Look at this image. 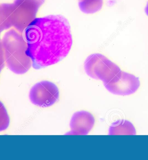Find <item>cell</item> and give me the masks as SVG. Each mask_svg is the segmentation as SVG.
I'll use <instances>...</instances> for the list:
<instances>
[{
	"label": "cell",
	"instance_id": "obj_13",
	"mask_svg": "<svg viewBox=\"0 0 148 160\" xmlns=\"http://www.w3.org/2000/svg\"><path fill=\"white\" fill-rule=\"evenodd\" d=\"M145 12L147 14V15L148 16V2L147 4H146V7L145 8Z\"/></svg>",
	"mask_w": 148,
	"mask_h": 160
},
{
	"label": "cell",
	"instance_id": "obj_10",
	"mask_svg": "<svg viewBox=\"0 0 148 160\" xmlns=\"http://www.w3.org/2000/svg\"><path fill=\"white\" fill-rule=\"evenodd\" d=\"M78 4L83 13L92 14L101 10L103 5V0H80Z\"/></svg>",
	"mask_w": 148,
	"mask_h": 160
},
{
	"label": "cell",
	"instance_id": "obj_5",
	"mask_svg": "<svg viewBox=\"0 0 148 160\" xmlns=\"http://www.w3.org/2000/svg\"><path fill=\"white\" fill-rule=\"evenodd\" d=\"M29 97L31 102L36 106L49 107L59 100L60 92L53 83L43 81L37 83L32 87Z\"/></svg>",
	"mask_w": 148,
	"mask_h": 160
},
{
	"label": "cell",
	"instance_id": "obj_3",
	"mask_svg": "<svg viewBox=\"0 0 148 160\" xmlns=\"http://www.w3.org/2000/svg\"><path fill=\"white\" fill-rule=\"evenodd\" d=\"M84 68L87 75L93 79L108 83L121 72L115 63L103 54H93L87 58L84 63Z\"/></svg>",
	"mask_w": 148,
	"mask_h": 160
},
{
	"label": "cell",
	"instance_id": "obj_6",
	"mask_svg": "<svg viewBox=\"0 0 148 160\" xmlns=\"http://www.w3.org/2000/svg\"><path fill=\"white\" fill-rule=\"evenodd\" d=\"M140 85V79L137 77L122 71L115 78L104 86L111 93L129 95L137 91Z\"/></svg>",
	"mask_w": 148,
	"mask_h": 160
},
{
	"label": "cell",
	"instance_id": "obj_9",
	"mask_svg": "<svg viewBox=\"0 0 148 160\" xmlns=\"http://www.w3.org/2000/svg\"><path fill=\"white\" fill-rule=\"evenodd\" d=\"M12 4H0V34L13 27Z\"/></svg>",
	"mask_w": 148,
	"mask_h": 160
},
{
	"label": "cell",
	"instance_id": "obj_11",
	"mask_svg": "<svg viewBox=\"0 0 148 160\" xmlns=\"http://www.w3.org/2000/svg\"><path fill=\"white\" fill-rule=\"evenodd\" d=\"M10 118L4 104L0 101V132L3 131L8 128Z\"/></svg>",
	"mask_w": 148,
	"mask_h": 160
},
{
	"label": "cell",
	"instance_id": "obj_4",
	"mask_svg": "<svg viewBox=\"0 0 148 160\" xmlns=\"http://www.w3.org/2000/svg\"><path fill=\"white\" fill-rule=\"evenodd\" d=\"M45 0H14L12 3L13 27L23 32L36 18L39 9Z\"/></svg>",
	"mask_w": 148,
	"mask_h": 160
},
{
	"label": "cell",
	"instance_id": "obj_1",
	"mask_svg": "<svg viewBox=\"0 0 148 160\" xmlns=\"http://www.w3.org/2000/svg\"><path fill=\"white\" fill-rule=\"evenodd\" d=\"M27 48L36 70L56 64L66 57L72 45L70 24L61 15L36 18L24 30Z\"/></svg>",
	"mask_w": 148,
	"mask_h": 160
},
{
	"label": "cell",
	"instance_id": "obj_7",
	"mask_svg": "<svg viewBox=\"0 0 148 160\" xmlns=\"http://www.w3.org/2000/svg\"><path fill=\"white\" fill-rule=\"evenodd\" d=\"M95 123L93 115L86 111L74 113L70 122L71 131L68 135H87L92 130Z\"/></svg>",
	"mask_w": 148,
	"mask_h": 160
},
{
	"label": "cell",
	"instance_id": "obj_14",
	"mask_svg": "<svg viewBox=\"0 0 148 160\" xmlns=\"http://www.w3.org/2000/svg\"><path fill=\"white\" fill-rule=\"evenodd\" d=\"M1 71H2V70H0V72H1Z\"/></svg>",
	"mask_w": 148,
	"mask_h": 160
},
{
	"label": "cell",
	"instance_id": "obj_8",
	"mask_svg": "<svg viewBox=\"0 0 148 160\" xmlns=\"http://www.w3.org/2000/svg\"><path fill=\"white\" fill-rule=\"evenodd\" d=\"M135 128L131 122L126 120L114 122L109 130V135H135Z\"/></svg>",
	"mask_w": 148,
	"mask_h": 160
},
{
	"label": "cell",
	"instance_id": "obj_12",
	"mask_svg": "<svg viewBox=\"0 0 148 160\" xmlns=\"http://www.w3.org/2000/svg\"><path fill=\"white\" fill-rule=\"evenodd\" d=\"M5 63V58L4 48L2 40L0 38V70H2L4 68Z\"/></svg>",
	"mask_w": 148,
	"mask_h": 160
},
{
	"label": "cell",
	"instance_id": "obj_2",
	"mask_svg": "<svg viewBox=\"0 0 148 160\" xmlns=\"http://www.w3.org/2000/svg\"><path fill=\"white\" fill-rule=\"evenodd\" d=\"M2 42L8 68L17 74L27 72L32 66V62L26 54L27 45L23 36L12 29L4 34Z\"/></svg>",
	"mask_w": 148,
	"mask_h": 160
}]
</instances>
